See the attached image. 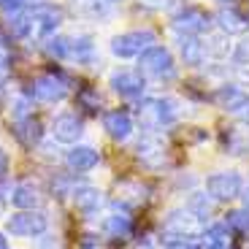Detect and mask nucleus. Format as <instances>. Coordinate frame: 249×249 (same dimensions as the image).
<instances>
[{
	"instance_id": "obj_1",
	"label": "nucleus",
	"mask_w": 249,
	"mask_h": 249,
	"mask_svg": "<svg viewBox=\"0 0 249 249\" xmlns=\"http://www.w3.org/2000/svg\"><path fill=\"white\" fill-rule=\"evenodd\" d=\"M138 122H141L143 130H160L165 124H174L179 119L181 108H179V100L174 98H141L138 103Z\"/></svg>"
},
{
	"instance_id": "obj_2",
	"label": "nucleus",
	"mask_w": 249,
	"mask_h": 249,
	"mask_svg": "<svg viewBox=\"0 0 249 249\" xmlns=\"http://www.w3.org/2000/svg\"><path fill=\"white\" fill-rule=\"evenodd\" d=\"M171 25L179 36H203L212 30L214 17L200 6H179L171 17Z\"/></svg>"
},
{
	"instance_id": "obj_3",
	"label": "nucleus",
	"mask_w": 249,
	"mask_h": 249,
	"mask_svg": "<svg viewBox=\"0 0 249 249\" xmlns=\"http://www.w3.org/2000/svg\"><path fill=\"white\" fill-rule=\"evenodd\" d=\"M138 71L146 76H152V79H174L176 76V62H174V54H171L165 46H149L146 52H141L138 54Z\"/></svg>"
},
{
	"instance_id": "obj_4",
	"label": "nucleus",
	"mask_w": 249,
	"mask_h": 249,
	"mask_svg": "<svg viewBox=\"0 0 249 249\" xmlns=\"http://www.w3.org/2000/svg\"><path fill=\"white\" fill-rule=\"evenodd\" d=\"M203 231H206L203 222L190 209H176L162 222V233L168 238H190V241H195V238L203 236Z\"/></svg>"
},
{
	"instance_id": "obj_5",
	"label": "nucleus",
	"mask_w": 249,
	"mask_h": 249,
	"mask_svg": "<svg viewBox=\"0 0 249 249\" xmlns=\"http://www.w3.org/2000/svg\"><path fill=\"white\" fill-rule=\"evenodd\" d=\"M149 46H155V33L152 30H127V33H119V36L111 38V54L119 57V60L138 57Z\"/></svg>"
},
{
	"instance_id": "obj_6",
	"label": "nucleus",
	"mask_w": 249,
	"mask_h": 249,
	"mask_svg": "<svg viewBox=\"0 0 249 249\" xmlns=\"http://www.w3.org/2000/svg\"><path fill=\"white\" fill-rule=\"evenodd\" d=\"M241 190L244 181L241 174H236V171H219V174H212L206 179V193L219 203H231V200L241 198Z\"/></svg>"
},
{
	"instance_id": "obj_7",
	"label": "nucleus",
	"mask_w": 249,
	"mask_h": 249,
	"mask_svg": "<svg viewBox=\"0 0 249 249\" xmlns=\"http://www.w3.org/2000/svg\"><path fill=\"white\" fill-rule=\"evenodd\" d=\"M46 228H49V222H46V217L41 212H36V209H30V212H17L8 217L6 222V231L11 233V236L17 238H36V236H44Z\"/></svg>"
},
{
	"instance_id": "obj_8",
	"label": "nucleus",
	"mask_w": 249,
	"mask_h": 249,
	"mask_svg": "<svg viewBox=\"0 0 249 249\" xmlns=\"http://www.w3.org/2000/svg\"><path fill=\"white\" fill-rule=\"evenodd\" d=\"M108 84L111 89L119 95V98H127V100H136L143 98L146 92V79H143L141 71H127V68H119L108 76Z\"/></svg>"
},
{
	"instance_id": "obj_9",
	"label": "nucleus",
	"mask_w": 249,
	"mask_h": 249,
	"mask_svg": "<svg viewBox=\"0 0 249 249\" xmlns=\"http://www.w3.org/2000/svg\"><path fill=\"white\" fill-rule=\"evenodd\" d=\"M212 100L222 108V111L241 114L244 108L249 106V92L241 87V84H236V81H225V84H219V87L214 89Z\"/></svg>"
},
{
	"instance_id": "obj_10",
	"label": "nucleus",
	"mask_w": 249,
	"mask_h": 249,
	"mask_svg": "<svg viewBox=\"0 0 249 249\" xmlns=\"http://www.w3.org/2000/svg\"><path fill=\"white\" fill-rule=\"evenodd\" d=\"M33 98L41 100V103H60L65 95H68V84L54 73H44L33 81Z\"/></svg>"
},
{
	"instance_id": "obj_11",
	"label": "nucleus",
	"mask_w": 249,
	"mask_h": 249,
	"mask_svg": "<svg viewBox=\"0 0 249 249\" xmlns=\"http://www.w3.org/2000/svg\"><path fill=\"white\" fill-rule=\"evenodd\" d=\"M136 157H138V162H141L143 168L157 171V168H162V165H165L168 152H165L162 141H157L155 136H143L141 141L136 143Z\"/></svg>"
},
{
	"instance_id": "obj_12",
	"label": "nucleus",
	"mask_w": 249,
	"mask_h": 249,
	"mask_svg": "<svg viewBox=\"0 0 249 249\" xmlns=\"http://www.w3.org/2000/svg\"><path fill=\"white\" fill-rule=\"evenodd\" d=\"M214 25L219 27V33H225V36H244V33H249V17L244 11H238V8L233 6H225L217 11V17H214Z\"/></svg>"
},
{
	"instance_id": "obj_13",
	"label": "nucleus",
	"mask_w": 249,
	"mask_h": 249,
	"mask_svg": "<svg viewBox=\"0 0 249 249\" xmlns=\"http://www.w3.org/2000/svg\"><path fill=\"white\" fill-rule=\"evenodd\" d=\"M84 136V122L76 114H60L52 122V138L60 143H76Z\"/></svg>"
},
{
	"instance_id": "obj_14",
	"label": "nucleus",
	"mask_w": 249,
	"mask_h": 249,
	"mask_svg": "<svg viewBox=\"0 0 249 249\" xmlns=\"http://www.w3.org/2000/svg\"><path fill=\"white\" fill-rule=\"evenodd\" d=\"M30 14H33V25H36V33H38L41 38H49L52 33L60 27V22H62V11H60V8L46 6V3H41V6H33Z\"/></svg>"
},
{
	"instance_id": "obj_15",
	"label": "nucleus",
	"mask_w": 249,
	"mask_h": 249,
	"mask_svg": "<svg viewBox=\"0 0 249 249\" xmlns=\"http://www.w3.org/2000/svg\"><path fill=\"white\" fill-rule=\"evenodd\" d=\"M103 130L114 138V141H127L133 136V117L122 108H114V111L103 114Z\"/></svg>"
},
{
	"instance_id": "obj_16",
	"label": "nucleus",
	"mask_w": 249,
	"mask_h": 249,
	"mask_svg": "<svg viewBox=\"0 0 249 249\" xmlns=\"http://www.w3.org/2000/svg\"><path fill=\"white\" fill-rule=\"evenodd\" d=\"M179 54H181V62L190 65V68H198L203 65L206 60V44L200 41L198 36H179Z\"/></svg>"
},
{
	"instance_id": "obj_17",
	"label": "nucleus",
	"mask_w": 249,
	"mask_h": 249,
	"mask_svg": "<svg viewBox=\"0 0 249 249\" xmlns=\"http://www.w3.org/2000/svg\"><path fill=\"white\" fill-rule=\"evenodd\" d=\"M71 200H73V206L79 209L81 214H95L103 206V193H100L98 187H73V193H71Z\"/></svg>"
},
{
	"instance_id": "obj_18",
	"label": "nucleus",
	"mask_w": 249,
	"mask_h": 249,
	"mask_svg": "<svg viewBox=\"0 0 249 249\" xmlns=\"http://www.w3.org/2000/svg\"><path fill=\"white\" fill-rule=\"evenodd\" d=\"M14 136H17V141L22 143V146L33 149V146L41 141V136H44V127H41V122L33 119V114H30V117L14 119Z\"/></svg>"
},
{
	"instance_id": "obj_19",
	"label": "nucleus",
	"mask_w": 249,
	"mask_h": 249,
	"mask_svg": "<svg viewBox=\"0 0 249 249\" xmlns=\"http://www.w3.org/2000/svg\"><path fill=\"white\" fill-rule=\"evenodd\" d=\"M98 162H100V155L92 146H73V149L65 155V165H68L71 171H79V174L92 171Z\"/></svg>"
},
{
	"instance_id": "obj_20",
	"label": "nucleus",
	"mask_w": 249,
	"mask_h": 249,
	"mask_svg": "<svg viewBox=\"0 0 249 249\" xmlns=\"http://www.w3.org/2000/svg\"><path fill=\"white\" fill-rule=\"evenodd\" d=\"M11 203L17 206L19 212H30V209H38L41 203V195L33 184H17L11 193Z\"/></svg>"
},
{
	"instance_id": "obj_21",
	"label": "nucleus",
	"mask_w": 249,
	"mask_h": 249,
	"mask_svg": "<svg viewBox=\"0 0 249 249\" xmlns=\"http://www.w3.org/2000/svg\"><path fill=\"white\" fill-rule=\"evenodd\" d=\"M95 57V44L89 36H73L68 38V60L76 62H89Z\"/></svg>"
},
{
	"instance_id": "obj_22",
	"label": "nucleus",
	"mask_w": 249,
	"mask_h": 249,
	"mask_svg": "<svg viewBox=\"0 0 249 249\" xmlns=\"http://www.w3.org/2000/svg\"><path fill=\"white\" fill-rule=\"evenodd\" d=\"M103 228H106L108 236L119 238V241H124V238L133 233V219L127 217L124 212H114L106 217V222H103Z\"/></svg>"
},
{
	"instance_id": "obj_23",
	"label": "nucleus",
	"mask_w": 249,
	"mask_h": 249,
	"mask_svg": "<svg viewBox=\"0 0 249 249\" xmlns=\"http://www.w3.org/2000/svg\"><path fill=\"white\" fill-rule=\"evenodd\" d=\"M117 206H138L143 203V187L138 181H119L117 184Z\"/></svg>"
},
{
	"instance_id": "obj_24",
	"label": "nucleus",
	"mask_w": 249,
	"mask_h": 249,
	"mask_svg": "<svg viewBox=\"0 0 249 249\" xmlns=\"http://www.w3.org/2000/svg\"><path fill=\"white\" fill-rule=\"evenodd\" d=\"M187 209H190L200 222H206V219L212 217V212H214V198L212 195H206V193H193L190 200H187Z\"/></svg>"
},
{
	"instance_id": "obj_25",
	"label": "nucleus",
	"mask_w": 249,
	"mask_h": 249,
	"mask_svg": "<svg viewBox=\"0 0 249 249\" xmlns=\"http://www.w3.org/2000/svg\"><path fill=\"white\" fill-rule=\"evenodd\" d=\"M225 149H228V155L247 157L249 155V136L236 130V127H231V130L225 133Z\"/></svg>"
},
{
	"instance_id": "obj_26",
	"label": "nucleus",
	"mask_w": 249,
	"mask_h": 249,
	"mask_svg": "<svg viewBox=\"0 0 249 249\" xmlns=\"http://www.w3.org/2000/svg\"><path fill=\"white\" fill-rule=\"evenodd\" d=\"M33 30H36V25H33V14H30V8H27V11L14 14V17L8 19V33H11L14 38H27Z\"/></svg>"
},
{
	"instance_id": "obj_27",
	"label": "nucleus",
	"mask_w": 249,
	"mask_h": 249,
	"mask_svg": "<svg viewBox=\"0 0 249 249\" xmlns=\"http://www.w3.org/2000/svg\"><path fill=\"white\" fill-rule=\"evenodd\" d=\"M228 57L231 54V44H228V36H214V38H209V44H206V57Z\"/></svg>"
},
{
	"instance_id": "obj_28",
	"label": "nucleus",
	"mask_w": 249,
	"mask_h": 249,
	"mask_svg": "<svg viewBox=\"0 0 249 249\" xmlns=\"http://www.w3.org/2000/svg\"><path fill=\"white\" fill-rule=\"evenodd\" d=\"M228 228H231V231H238V233H249V214L244 212V209L228 214Z\"/></svg>"
},
{
	"instance_id": "obj_29",
	"label": "nucleus",
	"mask_w": 249,
	"mask_h": 249,
	"mask_svg": "<svg viewBox=\"0 0 249 249\" xmlns=\"http://www.w3.org/2000/svg\"><path fill=\"white\" fill-rule=\"evenodd\" d=\"M233 62H236L238 68H247L249 65V38H244L241 44L233 49Z\"/></svg>"
},
{
	"instance_id": "obj_30",
	"label": "nucleus",
	"mask_w": 249,
	"mask_h": 249,
	"mask_svg": "<svg viewBox=\"0 0 249 249\" xmlns=\"http://www.w3.org/2000/svg\"><path fill=\"white\" fill-rule=\"evenodd\" d=\"M30 0H0V11L3 14H19V11H27Z\"/></svg>"
},
{
	"instance_id": "obj_31",
	"label": "nucleus",
	"mask_w": 249,
	"mask_h": 249,
	"mask_svg": "<svg viewBox=\"0 0 249 249\" xmlns=\"http://www.w3.org/2000/svg\"><path fill=\"white\" fill-rule=\"evenodd\" d=\"M162 249H200V244L190 241V238H165V247Z\"/></svg>"
},
{
	"instance_id": "obj_32",
	"label": "nucleus",
	"mask_w": 249,
	"mask_h": 249,
	"mask_svg": "<svg viewBox=\"0 0 249 249\" xmlns=\"http://www.w3.org/2000/svg\"><path fill=\"white\" fill-rule=\"evenodd\" d=\"M11 117L14 119H22V117H30V103H27V98H17L11 103Z\"/></svg>"
},
{
	"instance_id": "obj_33",
	"label": "nucleus",
	"mask_w": 249,
	"mask_h": 249,
	"mask_svg": "<svg viewBox=\"0 0 249 249\" xmlns=\"http://www.w3.org/2000/svg\"><path fill=\"white\" fill-rule=\"evenodd\" d=\"M36 249H62V244L57 241V238L46 236V238H41V241L36 244Z\"/></svg>"
},
{
	"instance_id": "obj_34",
	"label": "nucleus",
	"mask_w": 249,
	"mask_h": 249,
	"mask_svg": "<svg viewBox=\"0 0 249 249\" xmlns=\"http://www.w3.org/2000/svg\"><path fill=\"white\" fill-rule=\"evenodd\" d=\"M146 6H152V8H168L171 6V0H143Z\"/></svg>"
},
{
	"instance_id": "obj_35",
	"label": "nucleus",
	"mask_w": 249,
	"mask_h": 249,
	"mask_svg": "<svg viewBox=\"0 0 249 249\" xmlns=\"http://www.w3.org/2000/svg\"><path fill=\"white\" fill-rule=\"evenodd\" d=\"M6 171H8V155L3 152V146H0V176L6 174Z\"/></svg>"
},
{
	"instance_id": "obj_36",
	"label": "nucleus",
	"mask_w": 249,
	"mask_h": 249,
	"mask_svg": "<svg viewBox=\"0 0 249 249\" xmlns=\"http://www.w3.org/2000/svg\"><path fill=\"white\" fill-rule=\"evenodd\" d=\"M241 206H244V212L249 214V187H244V190H241Z\"/></svg>"
},
{
	"instance_id": "obj_37",
	"label": "nucleus",
	"mask_w": 249,
	"mask_h": 249,
	"mask_svg": "<svg viewBox=\"0 0 249 249\" xmlns=\"http://www.w3.org/2000/svg\"><path fill=\"white\" fill-rule=\"evenodd\" d=\"M238 117H241V122H247V124H249V106H247V108H244V111H241V114H238Z\"/></svg>"
},
{
	"instance_id": "obj_38",
	"label": "nucleus",
	"mask_w": 249,
	"mask_h": 249,
	"mask_svg": "<svg viewBox=\"0 0 249 249\" xmlns=\"http://www.w3.org/2000/svg\"><path fill=\"white\" fill-rule=\"evenodd\" d=\"M198 244H200V249H222V247H212V244H206V241H200V238H198Z\"/></svg>"
},
{
	"instance_id": "obj_39",
	"label": "nucleus",
	"mask_w": 249,
	"mask_h": 249,
	"mask_svg": "<svg viewBox=\"0 0 249 249\" xmlns=\"http://www.w3.org/2000/svg\"><path fill=\"white\" fill-rule=\"evenodd\" d=\"M0 249H8V241H6V236L0 233Z\"/></svg>"
},
{
	"instance_id": "obj_40",
	"label": "nucleus",
	"mask_w": 249,
	"mask_h": 249,
	"mask_svg": "<svg viewBox=\"0 0 249 249\" xmlns=\"http://www.w3.org/2000/svg\"><path fill=\"white\" fill-rule=\"evenodd\" d=\"M138 249H155V247H152L149 241H143V244H141V247H138Z\"/></svg>"
},
{
	"instance_id": "obj_41",
	"label": "nucleus",
	"mask_w": 249,
	"mask_h": 249,
	"mask_svg": "<svg viewBox=\"0 0 249 249\" xmlns=\"http://www.w3.org/2000/svg\"><path fill=\"white\" fill-rule=\"evenodd\" d=\"M3 209H6V200L0 198V214H3Z\"/></svg>"
},
{
	"instance_id": "obj_42",
	"label": "nucleus",
	"mask_w": 249,
	"mask_h": 249,
	"mask_svg": "<svg viewBox=\"0 0 249 249\" xmlns=\"http://www.w3.org/2000/svg\"><path fill=\"white\" fill-rule=\"evenodd\" d=\"M219 3H222V6H228V3H233V0H219Z\"/></svg>"
},
{
	"instance_id": "obj_43",
	"label": "nucleus",
	"mask_w": 249,
	"mask_h": 249,
	"mask_svg": "<svg viewBox=\"0 0 249 249\" xmlns=\"http://www.w3.org/2000/svg\"><path fill=\"white\" fill-rule=\"evenodd\" d=\"M103 3H119V0H103Z\"/></svg>"
},
{
	"instance_id": "obj_44",
	"label": "nucleus",
	"mask_w": 249,
	"mask_h": 249,
	"mask_svg": "<svg viewBox=\"0 0 249 249\" xmlns=\"http://www.w3.org/2000/svg\"><path fill=\"white\" fill-rule=\"evenodd\" d=\"M0 71H3V57H0Z\"/></svg>"
}]
</instances>
